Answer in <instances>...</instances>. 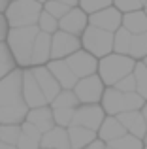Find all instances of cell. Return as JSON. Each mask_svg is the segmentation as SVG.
I'll return each instance as SVG.
<instances>
[{
	"instance_id": "9c48e42d",
	"label": "cell",
	"mask_w": 147,
	"mask_h": 149,
	"mask_svg": "<svg viewBox=\"0 0 147 149\" xmlns=\"http://www.w3.org/2000/svg\"><path fill=\"white\" fill-rule=\"evenodd\" d=\"M98 61H100L98 57H94L92 53H89V51L83 49V47L66 57V62L70 64V68L77 76V79L92 76V74H98Z\"/></svg>"
},
{
	"instance_id": "ee69618b",
	"label": "cell",
	"mask_w": 147,
	"mask_h": 149,
	"mask_svg": "<svg viewBox=\"0 0 147 149\" xmlns=\"http://www.w3.org/2000/svg\"><path fill=\"white\" fill-rule=\"evenodd\" d=\"M144 146H147V132H145V136H144Z\"/></svg>"
},
{
	"instance_id": "3957f363",
	"label": "cell",
	"mask_w": 147,
	"mask_h": 149,
	"mask_svg": "<svg viewBox=\"0 0 147 149\" xmlns=\"http://www.w3.org/2000/svg\"><path fill=\"white\" fill-rule=\"evenodd\" d=\"M145 104L144 96L134 93H123L117 87H106L100 100V106L104 108L106 115H119L123 111H132V109H141Z\"/></svg>"
},
{
	"instance_id": "ffe728a7",
	"label": "cell",
	"mask_w": 147,
	"mask_h": 149,
	"mask_svg": "<svg viewBox=\"0 0 147 149\" xmlns=\"http://www.w3.org/2000/svg\"><path fill=\"white\" fill-rule=\"evenodd\" d=\"M96 134H98V138L102 140V142L110 143V142H113V140L121 138L123 134H126V128L123 127V123L119 121L117 115H106V119L102 121V125H100Z\"/></svg>"
},
{
	"instance_id": "60d3db41",
	"label": "cell",
	"mask_w": 147,
	"mask_h": 149,
	"mask_svg": "<svg viewBox=\"0 0 147 149\" xmlns=\"http://www.w3.org/2000/svg\"><path fill=\"white\" fill-rule=\"evenodd\" d=\"M60 2H64V4H68V6H77V4H79V0H60Z\"/></svg>"
},
{
	"instance_id": "7a4b0ae2",
	"label": "cell",
	"mask_w": 147,
	"mask_h": 149,
	"mask_svg": "<svg viewBox=\"0 0 147 149\" xmlns=\"http://www.w3.org/2000/svg\"><path fill=\"white\" fill-rule=\"evenodd\" d=\"M134 66H136V58L113 51L98 61V76L106 87H113L119 79L134 72Z\"/></svg>"
},
{
	"instance_id": "277c9868",
	"label": "cell",
	"mask_w": 147,
	"mask_h": 149,
	"mask_svg": "<svg viewBox=\"0 0 147 149\" xmlns=\"http://www.w3.org/2000/svg\"><path fill=\"white\" fill-rule=\"evenodd\" d=\"M42 10L44 4H40L38 0H11L4 15L10 23V29H15V26L36 25Z\"/></svg>"
},
{
	"instance_id": "ac0fdd59",
	"label": "cell",
	"mask_w": 147,
	"mask_h": 149,
	"mask_svg": "<svg viewBox=\"0 0 147 149\" xmlns=\"http://www.w3.org/2000/svg\"><path fill=\"white\" fill-rule=\"evenodd\" d=\"M119 121L123 123V127L126 128L128 134H134L136 138H141L144 140L145 132H147V121L145 117L141 115L140 109H132V111H123L119 113Z\"/></svg>"
},
{
	"instance_id": "4dcf8cb0",
	"label": "cell",
	"mask_w": 147,
	"mask_h": 149,
	"mask_svg": "<svg viewBox=\"0 0 147 149\" xmlns=\"http://www.w3.org/2000/svg\"><path fill=\"white\" fill-rule=\"evenodd\" d=\"M19 136H21V125H8V123H0V142H2V143L17 146Z\"/></svg>"
},
{
	"instance_id": "8d00e7d4",
	"label": "cell",
	"mask_w": 147,
	"mask_h": 149,
	"mask_svg": "<svg viewBox=\"0 0 147 149\" xmlns=\"http://www.w3.org/2000/svg\"><path fill=\"white\" fill-rule=\"evenodd\" d=\"M113 87H117L119 91H123V93H134L136 91V77H134V72L128 74V76H125L123 79H119Z\"/></svg>"
},
{
	"instance_id": "f907efd6",
	"label": "cell",
	"mask_w": 147,
	"mask_h": 149,
	"mask_svg": "<svg viewBox=\"0 0 147 149\" xmlns=\"http://www.w3.org/2000/svg\"><path fill=\"white\" fill-rule=\"evenodd\" d=\"M144 149H147V146H145V147H144Z\"/></svg>"
},
{
	"instance_id": "681fc988",
	"label": "cell",
	"mask_w": 147,
	"mask_h": 149,
	"mask_svg": "<svg viewBox=\"0 0 147 149\" xmlns=\"http://www.w3.org/2000/svg\"><path fill=\"white\" fill-rule=\"evenodd\" d=\"M144 10H145V13H147V6H145V8H144Z\"/></svg>"
},
{
	"instance_id": "d590c367",
	"label": "cell",
	"mask_w": 147,
	"mask_h": 149,
	"mask_svg": "<svg viewBox=\"0 0 147 149\" xmlns=\"http://www.w3.org/2000/svg\"><path fill=\"white\" fill-rule=\"evenodd\" d=\"M113 6L117 8V10H121L123 13H126V11L141 10L144 4H141V0H113Z\"/></svg>"
},
{
	"instance_id": "603a6c76",
	"label": "cell",
	"mask_w": 147,
	"mask_h": 149,
	"mask_svg": "<svg viewBox=\"0 0 147 149\" xmlns=\"http://www.w3.org/2000/svg\"><path fill=\"white\" fill-rule=\"evenodd\" d=\"M123 26L132 34H145L147 32V13L145 10H134L123 13Z\"/></svg>"
},
{
	"instance_id": "cb8c5ba5",
	"label": "cell",
	"mask_w": 147,
	"mask_h": 149,
	"mask_svg": "<svg viewBox=\"0 0 147 149\" xmlns=\"http://www.w3.org/2000/svg\"><path fill=\"white\" fill-rule=\"evenodd\" d=\"M28 106L23 104H15V106H2L0 108V123H8V125H21L25 123L26 115H28Z\"/></svg>"
},
{
	"instance_id": "f35d334b",
	"label": "cell",
	"mask_w": 147,
	"mask_h": 149,
	"mask_svg": "<svg viewBox=\"0 0 147 149\" xmlns=\"http://www.w3.org/2000/svg\"><path fill=\"white\" fill-rule=\"evenodd\" d=\"M106 147H107V143H106V142H102L100 138H96L92 143H89V146H87V147H83V149H106Z\"/></svg>"
},
{
	"instance_id": "1f68e13d",
	"label": "cell",
	"mask_w": 147,
	"mask_h": 149,
	"mask_svg": "<svg viewBox=\"0 0 147 149\" xmlns=\"http://www.w3.org/2000/svg\"><path fill=\"white\" fill-rule=\"evenodd\" d=\"M38 29L42 30V32H47V34H55L57 30H59V19L57 17H53L49 11H45V10H42V13H40V17H38Z\"/></svg>"
},
{
	"instance_id": "7bdbcfd3",
	"label": "cell",
	"mask_w": 147,
	"mask_h": 149,
	"mask_svg": "<svg viewBox=\"0 0 147 149\" xmlns=\"http://www.w3.org/2000/svg\"><path fill=\"white\" fill-rule=\"evenodd\" d=\"M140 111H141V115H144V117H145V121H147V100H145V104H144V108H141V109H140Z\"/></svg>"
},
{
	"instance_id": "7c38bea8",
	"label": "cell",
	"mask_w": 147,
	"mask_h": 149,
	"mask_svg": "<svg viewBox=\"0 0 147 149\" xmlns=\"http://www.w3.org/2000/svg\"><path fill=\"white\" fill-rule=\"evenodd\" d=\"M23 98H25V104L28 108H38V106L49 104L45 95H44V91L38 85L36 77H34L30 66L28 68H23Z\"/></svg>"
},
{
	"instance_id": "b9f144b4",
	"label": "cell",
	"mask_w": 147,
	"mask_h": 149,
	"mask_svg": "<svg viewBox=\"0 0 147 149\" xmlns=\"http://www.w3.org/2000/svg\"><path fill=\"white\" fill-rule=\"evenodd\" d=\"M0 149H17V146H10V143H2L0 142Z\"/></svg>"
},
{
	"instance_id": "7402d4cb",
	"label": "cell",
	"mask_w": 147,
	"mask_h": 149,
	"mask_svg": "<svg viewBox=\"0 0 147 149\" xmlns=\"http://www.w3.org/2000/svg\"><path fill=\"white\" fill-rule=\"evenodd\" d=\"M17 149H42V132L28 121L21 123V136L17 140Z\"/></svg>"
},
{
	"instance_id": "484cf974",
	"label": "cell",
	"mask_w": 147,
	"mask_h": 149,
	"mask_svg": "<svg viewBox=\"0 0 147 149\" xmlns=\"http://www.w3.org/2000/svg\"><path fill=\"white\" fill-rule=\"evenodd\" d=\"M130 40H132V32H128L125 26H119V29L113 32V51L115 53L128 55Z\"/></svg>"
},
{
	"instance_id": "d6a6232c",
	"label": "cell",
	"mask_w": 147,
	"mask_h": 149,
	"mask_svg": "<svg viewBox=\"0 0 147 149\" xmlns=\"http://www.w3.org/2000/svg\"><path fill=\"white\" fill-rule=\"evenodd\" d=\"M74 111H76V108H53V117H55V125L68 128V127L72 125Z\"/></svg>"
},
{
	"instance_id": "8fae6325",
	"label": "cell",
	"mask_w": 147,
	"mask_h": 149,
	"mask_svg": "<svg viewBox=\"0 0 147 149\" xmlns=\"http://www.w3.org/2000/svg\"><path fill=\"white\" fill-rule=\"evenodd\" d=\"M81 49V38L64 30H57L51 34V58H66L68 55Z\"/></svg>"
},
{
	"instance_id": "4fadbf2b",
	"label": "cell",
	"mask_w": 147,
	"mask_h": 149,
	"mask_svg": "<svg viewBox=\"0 0 147 149\" xmlns=\"http://www.w3.org/2000/svg\"><path fill=\"white\" fill-rule=\"evenodd\" d=\"M89 26V13L87 11H83L79 6H74L70 8V11H68L64 17L59 19V29L64 30V32H70L74 36H79L85 32V29Z\"/></svg>"
},
{
	"instance_id": "d6986e66",
	"label": "cell",
	"mask_w": 147,
	"mask_h": 149,
	"mask_svg": "<svg viewBox=\"0 0 147 149\" xmlns=\"http://www.w3.org/2000/svg\"><path fill=\"white\" fill-rule=\"evenodd\" d=\"M42 147L45 149H72L70 138H68V128L55 125L47 132L42 134Z\"/></svg>"
},
{
	"instance_id": "836d02e7",
	"label": "cell",
	"mask_w": 147,
	"mask_h": 149,
	"mask_svg": "<svg viewBox=\"0 0 147 149\" xmlns=\"http://www.w3.org/2000/svg\"><path fill=\"white\" fill-rule=\"evenodd\" d=\"M70 8H72V6H68V4H64V2H60V0H47V2L44 4V10L49 11V13H51L53 17H57V19L64 17V15L70 11Z\"/></svg>"
},
{
	"instance_id": "9a60e30c",
	"label": "cell",
	"mask_w": 147,
	"mask_h": 149,
	"mask_svg": "<svg viewBox=\"0 0 147 149\" xmlns=\"http://www.w3.org/2000/svg\"><path fill=\"white\" fill-rule=\"evenodd\" d=\"M47 68L55 76V79L60 83L62 89H74V85L77 81V76L74 74L70 64L66 62V58H51L47 62Z\"/></svg>"
},
{
	"instance_id": "6da1fadb",
	"label": "cell",
	"mask_w": 147,
	"mask_h": 149,
	"mask_svg": "<svg viewBox=\"0 0 147 149\" xmlns=\"http://www.w3.org/2000/svg\"><path fill=\"white\" fill-rule=\"evenodd\" d=\"M38 32H40L38 25L15 26V29H10V32H8L6 44L10 45V51H11L19 68H28L30 66L32 45H34V40H36Z\"/></svg>"
},
{
	"instance_id": "ab89813d",
	"label": "cell",
	"mask_w": 147,
	"mask_h": 149,
	"mask_svg": "<svg viewBox=\"0 0 147 149\" xmlns=\"http://www.w3.org/2000/svg\"><path fill=\"white\" fill-rule=\"evenodd\" d=\"M11 0H0V13H4V11L8 10V6H10Z\"/></svg>"
},
{
	"instance_id": "f5cc1de1",
	"label": "cell",
	"mask_w": 147,
	"mask_h": 149,
	"mask_svg": "<svg viewBox=\"0 0 147 149\" xmlns=\"http://www.w3.org/2000/svg\"><path fill=\"white\" fill-rule=\"evenodd\" d=\"M42 149H45V147H42Z\"/></svg>"
},
{
	"instance_id": "30bf717a",
	"label": "cell",
	"mask_w": 147,
	"mask_h": 149,
	"mask_svg": "<svg viewBox=\"0 0 147 149\" xmlns=\"http://www.w3.org/2000/svg\"><path fill=\"white\" fill-rule=\"evenodd\" d=\"M89 25L96 26V29H104L107 32H115L119 26H123V11L111 4L107 8L89 13Z\"/></svg>"
},
{
	"instance_id": "f1b7e54d",
	"label": "cell",
	"mask_w": 147,
	"mask_h": 149,
	"mask_svg": "<svg viewBox=\"0 0 147 149\" xmlns=\"http://www.w3.org/2000/svg\"><path fill=\"white\" fill-rule=\"evenodd\" d=\"M134 77H136V93L144 96V100H147V66L144 61H136Z\"/></svg>"
},
{
	"instance_id": "44dd1931",
	"label": "cell",
	"mask_w": 147,
	"mask_h": 149,
	"mask_svg": "<svg viewBox=\"0 0 147 149\" xmlns=\"http://www.w3.org/2000/svg\"><path fill=\"white\" fill-rule=\"evenodd\" d=\"M68 138H70V147L72 149H83L89 143H92L98 134L87 127H79V125H70L68 127Z\"/></svg>"
},
{
	"instance_id": "bcb514c9",
	"label": "cell",
	"mask_w": 147,
	"mask_h": 149,
	"mask_svg": "<svg viewBox=\"0 0 147 149\" xmlns=\"http://www.w3.org/2000/svg\"><path fill=\"white\" fill-rule=\"evenodd\" d=\"M141 61H144V62H145V66H147V57H145V58H141Z\"/></svg>"
},
{
	"instance_id": "5bb4252c",
	"label": "cell",
	"mask_w": 147,
	"mask_h": 149,
	"mask_svg": "<svg viewBox=\"0 0 147 149\" xmlns=\"http://www.w3.org/2000/svg\"><path fill=\"white\" fill-rule=\"evenodd\" d=\"M30 68H32V74H34V77H36L40 89L44 91L47 102H51L60 93V89H62V87H60V83L55 79V76L49 72L47 64H44V66H30Z\"/></svg>"
},
{
	"instance_id": "4316f807",
	"label": "cell",
	"mask_w": 147,
	"mask_h": 149,
	"mask_svg": "<svg viewBox=\"0 0 147 149\" xmlns=\"http://www.w3.org/2000/svg\"><path fill=\"white\" fill-rule=\"evenodd\" d=\"M13 68H17V62L10 51V45L6 42H0V79L8 76Z\"/></svg>"
},
{
	"instance_id": "816d5d0a",
	"label": "cell",
	"mask_w": 147,
	"mask_h": 149,
	"mask_svg": "<svg viewBox=\"0 0 147 149\" xmlns=\"http://www.w3.org/2000/svg\"><path fill=\"white\" fill-rule=\"evenodd\" d=\"M141 4H144V0H141Z\"/></svg>"
},
{
	"instance_id": "c3c4849f",
	"label": "cell",
	"mask_w": 147,
	"mask_h": 149,
	"mask_svg": "<svg viewBox=\"0 0 147 149\" xmlns=\"http://www.w3.org/2000/svg\"><path fill=\"white\" fill-rule=\"evenodd\" d=\"M106 149H115V147H111V146H107V147H106Z\"/></svg>"
},
{
	"instance_id": "f6af8a7d",
	"label": "cell",
	"mask_w": 147,
	"mask_h": 149,
	"mask_svg": "<svg viewBox=\"0 0 147 149\" xmlns=\"http://www.w3.org/2000/svg\"><path fill=\"white\" fill-rule=\"evenodd\" d=\"M38 2H40V4H45V2H47V0H38Z\"/></svg>"
},
{
	"instance_id": "e575fe53",
	"label": "cell",
	"mask_w": 147,
	"mask_h": 149,
	"mask_svg": "<svg viewBox=\"0 0 147 149\" xmlns=\"http://www.w3.org/2000/svg\"><path fill=\"white\" fill-rule=\"evenodd\" d=\"M111 4H113V0H79L77 6L83 11H87V13H92V11H98L102 8L111 6Z\"/></svg>"
},
{
	"instance_id": "7dc6e473",
	"label": "cell",
	"mask_w": 147,
	"mask_h": 149,
	"mask_svg": "<svg viewBox=\"0 0 147 149\" xmlns=\"http://www.w3.org/2000/svg\"><path fill=\"white\" fill-rule=\"evenodd\" d=\"M145 6H147V0H144V8H145Z\"/></svg>"
},
{
	"instance_id": "e0dca14e",
	"label": "cell",
	"mask_w": 147,
	"mask_h": 149,
	"mask_svg": "<svg viewBox=\"0 0 147 149\" xmlns=\"http://www.w3.org/2000/svg\"><path fill=\"white\" fill-rule=\"evenodd\" d=\"M30 125H34V127L38 128V130L44 134V132H47L49 128L55 127V117H53V108L49 104L45 106H38V108H30L28 109V115H26V119Z\"/></svg>"
},
{
	"instance_id": "8992f818",
	"label": "cell",
	"mask_w": 147,
	"mask_h": 149,
	"mask_svg": "<svg viewBox=\"0 0 147 149\" xmlns=\"http://www.w3.org/2000/svg\"><path fill=\"white\" fill-rule=\"evenodd\" d=\"M23 68H13L0 79V108L23 104Z\"/></svg>"
},
{
	"instance_id": "74e56055",
	"label": "cell",
	"mask_w": 147,
	"mask_h": 149,
	"mask_svg": "<svg viewBox=\"0 0 147 149\" xmlns=\"http://www.w3.org/2000/svg\"><path fill=\"white\" fill-rule=\"evenodd\" d=\"M8 32H10V23H8L6 15L0 13V42H6Z\"/></svg>"
},
{
	"instance_id": "ba28073f",
	"label": "cell",
	"mask_w": 147,
	"mask_h": 149,
	"mask_svg": "<svg viewBox=\"0 0 147 149\" xmlns=\"http://www.w3.org/2000/svg\"><path fill=\"white\" fill-rule=\"evenodd\" d=\"M106 119V111L100 104H79L74 111L72 125H79V127H87L91 130L98 132L102 121Z\"/></svg>"
},
{
	"instance_id": "f546056e",
	"label": "cell",
	"mask_w": 147,
	"mask_h": 149,
	"mask_svg": "<svg viewBox=\"0 0 147 149\" xmlns=\"http://www.w3.org/2000/svg\"><path fill=\"white\" fill-rule=\"evenodd\" d=\"M107 146H111V147H115V149H144V140L141 138H136L134 134H123L121 138H117V140H113V142H110Z\"/></svg>"
},
{
	"instance_id": "83f0119b",
	"label": "cell",
	"mask_w": 147,
	"mask_h": 149,
	"mask_svg": "<svg viewBox=\"0 0 147 149\" xmlns=\"http://www.w3.org/2000/svg\"><path fill=\"white\" fill-rule=\"evenodd\" d=\"M128 55L136 61L147 57V32L145 34H132V40H130V49Z\"/></svg>"
},
{
	"instance_id": "5b68a950",
	"label": "cell",
	"mask_w": 147,
	"mask_h": 149,
	"mask_svg": "<svg viewBox=\"0 0 147 149\" xmlns=\"http://www.w3.org/2000/svg\"><path fill=\"white\" fill-rule=\"evenodd\" d=\"M81 47L98 58L106 57V55L113 53V32L89 25L85 32L81 34Z\"/></svg>"
},
{
	"instance_id": "d4e9b609",
	"label": "cell",
	"mask_w": 147,
	"mask_h": 149,
	"mask_svg": "<svg viewBox=\"0 0 147 149\" xmlns=\"http://www.w3.org/2000/svg\"><path fill=\"white\" fill-rule=\"evenodd\" d=\"M51 108H77L79 100H77L74 89H60V93L49 102Z\"/></svg>"
},
{
	"instance_id": "52a82bcc",
	"label": "cell",
	"mask_w": 147,
	"mask_h": 149,
	"mask_svg": "<svg viewBox=\"0 0 147 149\" xmlns=\"http://www.w3.org/2000/svg\"><path fill=\"white\" fill-rule=\"evenodd\" d=\"M104 91H106V85L98 74L81 77L74 85V93H76L79 104H100Z\"/></svg>"
},
{
	"instance_id": "2e32d148",
	"label": "cell",
	"mask_w": 147,
	"mask_h": 149,
	"mask_svg": "<svg viewBox=\"0 0 147 149\" xmlns=\"http://www.w3.org/2000/svg\"><path fill=\"white\" fill-rule=\"evenodd\" d=\"M51 61V34L38 32L36 40L32 45V57H30V66H44Z\"/></svg>"
}]
</instances>
